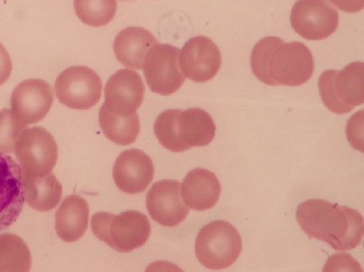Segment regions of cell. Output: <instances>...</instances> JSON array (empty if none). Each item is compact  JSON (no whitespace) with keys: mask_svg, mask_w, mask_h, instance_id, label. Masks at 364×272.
<instances>
[{"mask_svg":"<svg viewBox=\"0 0 364 272\" xmlns=\"http://www.w3.org/2000/svg\"><path fill=\"white\" fill-rule=\"evenodd\" d=\"M251 66L262 83L299 87L311 78L314 60L302 43H286L278 37H265L252 50Z\"/></svg>","mask_w":364,"mask_h":272,"instance_id":"cell-1","label":"cell"},{"mask_svg":"<svg viewBox=\"0 0 364 272\" xmlns=\"http://www.w3.org/2000/svg\"><path fill=\"white\" fill-rule=\"evenodd\" d=\"M296 220L306 235L327 243L336 251L356 249L363 240V218L353 208L310 199L299 205Z\"/></svg>","mask_w":364,"mask_h":272,"instance_id":"cell-2","label":"cell"},{"mask_svg":"<svg viewBox=\"0 0 364 272\" xmlns=\"http://www.w3.org/2000/svg\"><path fill=\"white\" fill-rule=\"evenodd\" d=\"M154 133L161 146L173 153H182L211 143L216 134V125L203 109H170L158 116Z\"/></svg>","mask_w":364,"mask_h":272,"instance_id":"cell-3","label":"cell"},{"mask_svg":"<svg viewBox=\"0 0 364 272\" xmlns=\"http://www.w3.org/2000/svg\"><path fill=\"white\" fill-rule=\"evenodd\" d=\"M91 226L98 239L122 253L141 248L151 235L148 217L136 211H127L118 216L97 213L92 217Z\"/></svg>","mask_w":364,"mask_h":272,"instance_id":"cell-4","label":"cell"},{"mask_svg":"<svg viewBox=\"0 0 364 272\" xmlns=\"http://www.w3.org/2000/svg\"><path fill=\"white\" fill-rule=\"evenodd\" d=\"M242 251L238 230L223 220L213 221L198 233L196 239V258L204 267L220 271L235 263Z\"/></svg>","mask_w":364,"mask_h":272,"instance_id":"cell-5","label":"cell"},{"mask_svg":"<svg viewBox=\"0 0 364 272\" xmlns=\"http://www.w3.org/2000/svg\"><path fill=\"white\" fill-rule=\"evenodd\" d=\"M364 65L350 63L341 71L327 70L318 79V89L324 105L331 112L343 115L364 102Z\"/></svg>","mask_w":364,"mask_h":272,"instance_id":"cell-6","label":"cell"},{"mask_svg":"<svg viewBox=\"0 0 364 272\" xmlns=\"http://www.w3.org/2000/svg\"><path fill=\"white\" fill-rule=\"evenodd\" d=\"M180 50L169 44H155L144 62V72L151 90L161 96H171L186 82L179 65Z\"/></svg>","mask_w":364,"mask_h":272,"instance_id":"cell-7","label":"cell"},{"mask_svg":"<svg viewBox=\"0 0 364 272\" xmlns=\"http://www.w3.org/2000/svg\"><path fill=\"white\" fill-rule=\"evenodd\" d=\"M55 93L60 102L70 109H90L100 100L102 81L90 68L72 66L57 77Z\"/></svg>","mask_w":364,"mask_h":272,"instance_id":"cell-8","label":"cell"},{"mask_svg":"<svg viewBox=\"0 0 364 272\" xmlns=\"http://www.w3.org/2000/svg\"><path fill=\"white\" fill-rule=\"evenodd\" d=\"M23 175H42L53 172L58 147L52 134L41 126L27 129L15 147Z\"/></svg>","mask_w":364,"mask_h":272,"instance_id":"cell-9","label":"cell"},{"mask_svg":"<svg viewBox=\"0 0 364 272\" xmlns=\"http://www.w3.org/2000/svg\"><path fill=\"white\" fill-rule=\"evenodd\" d=\"M338 12L328 0H299L291 11V24L304 39H327L337 31Z\"/></svg>","mask_w":364,"mask_h":272,"instance_id":"cell-10","label":"cell"},{"mask_svg":"<svg viewBox=\"0 0 364 272\" xmlns=\"http://www.w3.org/2000/svg\"><path fill=\"white\" fill-rule=\"evenodd\" d=\"M180 69L196 83H205L216 77L221 66V53L210 38L198 36L189 40L179 53Z\"/></svg>","mask_w":364,"mask_h":272,"instance_id":"cell-11","label":"cell"},{"mask_svg":"<svg viewBox=\"0 0 364 272\" xmlns=\"http://www.w3.org/2000/svg\"><path fill=\"white\" fill-rule=\"evenodd\" d=\"M25 202L23 173L14 158L0 151V231L12 226Z\"/></svg>","mask_w":364,"mask_h":272,"instance_id":"cell-12","label":"cell"},{"mask_svg":"<svg viewBox=\"0 0 364 272\" xmlns=\"http://www.w3.org/2000/svg\"><path fill=\"white\" fill-rule=\"evenodd\" d=\"M180 183L176 180H161L148 192L146 207L155 222L166 227L178 226L189 214V207L181 198Z\"/></svg>","mask_w":364,"mask_h":272,"instance_id":"cell-13","label":"cell"},{"mask_svg":"<svg viewBox=\"0 0 364 272\" xmlns=\"http://www.w3.org/2000/svg\"><path fill=\"white\" fill-rule=\"evenodd\" d=\"M104 105L117 116L134 115L144 101L145 87L140 75L123 69L109 79Z\"/></svg>","mask_w":364,"mask_h":272,"instance_id":"cell-14","label":"cell"},{"mask_svg":"<svg viewBox=\"0 0 364 272\" xmlns=\"http://www.w3.org/2000/svg\"><path fill=\"white\" fill-rule=\"evenodd\" d=\"M53 103L52 87L40 79L22 82L11 98L12 111L27 125L36 124L46 118Z\"/></svg>","mask_w":364,"mask_h":272,"instance_id":"cell-15","label":"cell"},{"mask_svg":"<svg viewBox=\"0 0 364 272\" xmlns=\"http://www.w3.org/2000/svg\"><path fill=\"white\" fill-rule=\"evenodd\" d=\"M153 161L144 151L128 150L117 158L113 168V179L119 190L127 194H139L153 182Z\"/></svg>","mask_w":364,"mask_h":272,"instance_id":"cell-16","label":"cell"},{"mask_svg":"<svg viewBox=\"0 0 364 272\" xmlns=\"http://www.w3.org/2000/svg\"><path fill=\"white\" fill-rule=\"evenodd\" d=\"M182 198L191 210H211L220 198L221 185L215 173L203 168L188 173L182 183Z\"/></svg>","mask_w":364,"mask_h":272,"instance_id":"cell-17","label":"cell"},{"mask_svg":"<svg viewBox=\"0 0 364 272\" xmlns=\"http://www.w3.org/2000/svg\"><path fill=\"white\" fill-rule=\"evenodd\" d=\"M157 43L150 31L144 28L129 27L117 36L113 49L117 59L126 67L142 70L145 56Z\"/></svg>","mask_w":364,"mask_h":272,"instance_id":"cell-18","label":"cell"},{"mask_svg":"<svg viewBox=\"0 0 364 272\" xmlns=\"http://www.w3.org/2000/svg\"><path fill=\"white\" fill-rule=\"evenodd\" d=\"M90 208L87 201L78 195L68 196L55 214L57 235L63 241H77L87 232Z\"/></svg>","mask_w":364,"mask_h":272,"instance_id":"cell-19","label":"cell"},{"mask_svg":"<svg viewBox=\"0 0 364 272\" xmlns=\"http://www.w3.org/2000/svg\"><path fill=\"white\" fill-rule=\"evenodd\" d=\"M25 200L40 212L53 210L61 201V183L53 173L42 175H23Z\"/></svg>","mask_w":364,"mask_h":272,"instance_id":"cell-20","label":"cell"},{"mask_svg":"<svg viewBox=\"0 0 364 272\" xmlns=\"http://www.w3.org/2000/svg\"><path fill=\"white\" fill-rule=\"evenodd\" d=\"M100 123L106 137L122 146L134 143L140 133V119L137 113L128 116H117L104 104L100 109Z\"/></svg>","mask_w":364,"mask_h":272,"instance_id":"cell-21","label":"cell"},{"mask_svg":"<svg viewBox=\"0 0 364 272\" xmlns=\"http://www.w3.org/2000/svg\"><path fill=\"white\" fill-rule=\"evenodd\" d=\"M31 267L26 243L14 234L0 235V271H30Z\"/></svg>","mask_w":364,"mask_h":272,"instance_id":"cell-22","label":"cell"},{"mask_svg":"<svg viewBox=\"0 0 364 272\" xmlns=\"http://www.w3.org/2000/svg\"><path fill=\"white\" fill-rule=\"evenodd\" d=\"M79 20L92 27H103L115 17L116 0H75Z\"/></svg>","mask_w":364,"mask_h":272,"instance_id":"cell-23","label":"cell"},{"mask_svg":"<svg viewBox=\"0 0 364 272\" xmlns=\"http://www.w3.org/2000/svg\"><path fill=\"white\" fill-rule=\"evenodd\" d=\"M28 126L12 110L6 109L0 111V151L14 153L18 138Z\"/></svg>","mask_w":364,"mask_h":272,"instance_id":"cell-24","label":"cell"},{"mask_svg":"<svg viewBox=\"0 0 364 272\" xmlns=\"http://www.w3.org/2000/svg\"><path fill=\"white\" fill-rule=\"evenodd\" d=\"M363 110L357 112L355 115L351 116L348 122L347 136L350 143L353 145L356 150L363 151Z\"/></svg>","mask_w":364,"mask_h":272,"instance_id":"cell-25","label":"cell"},{"mask_svg":"<svg viewBox=\"0 0 364 272\" xmlns=\"http://www.w3.org/2000/svg\"><path fill=\"white\" fill-rule=\"evenodd\" d=\"M362 271V268L358 265V262L355 259L350 258V255L348 254H338L332 256L331 259H328L324 271Z\"/></svg>","mask_w":364,"mask_h":272,"instance_id":"cell-26","label":"cell"},{"mask_svg":"<svg viewBox=\"0 0 364 272\" xmlns=\"http://www.w3.org/2000/svg\"><path fill=\"white\" fill-rule=\"evenodd\" d=\"M12 62L8 50L0 43V85L5 84L11 77Z\"/></svg>","mask_w":364,"mask_h":272,"instance_id":"cell-27","label":"cell"},{"mask_svg":"<svg viewBox=\"0 0 364 272\" xmlns=\"http://www.w3.org/2000/svg\"><path fill=\"white\" fill-rule=\"evenodd\" d=\"M338 9L348 13H356L363 11L364 0H329Z\"/></svg>","mask_w":364,"mask_h":272,"instance_id":"cell-28","label":"cell"}]
</instances>
